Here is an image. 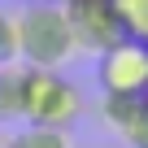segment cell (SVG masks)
Returning a JSON list of instances; mask_svg holds the SVG:
<instances>
[{
    "instance_id": "8992f818",
    "label": "cell",
    "mask_w": 148,
    "mask_h": 148,
    "mask_svg": "<svg viewBox=\"0 0 148 148\" xmlns=\"http://www.w3.org/2000/svg\"><path fill=\"white\" fill-rule=\"evenodd\" d=\"M9 148H70V135L65 131H52V126H22Z\"/></svg>"
},
{
    "instance_id": "ba28073f",
    "label": "cell",
    "mask_w": 148,
    "mask_h": 148,
    "mask_svg": "<svg viewBox=\"0 0 148 148\" xmlns=\"http://www.w3.org/2000/svg\"><path fill=\"white\" fill-rule=\"evenodd\" d=\"M22 118V70H0V122Z\"/></svg>"
},
{
    "instance_id": "7a4b0ae2",
    "label": "cell",
    "mask_w": 148,
    "mask_h": 148,
    "mask_svg": "<svg viewBox=\"0 0 148 148\" xmlns=\"http://www.w3.org/2000/svg\"><path fill=\"white\" fill-rule=\"evenodd\" d=\"M83 113V92L57 70H22V118L26 126L70 131Z\"/></svg>"
},
{
    "instance_id": "5b68a950",
    "label": "cell",
    "mask_w": 148,
    "mask_h": 148,
    "mask_svg": "<svg viewBox=\"0 0 148 148\" xmlns=\"http://www.w3.org/2000/svg\"><path fill=\"white\" fill-rule=\"evenodd\" d=\"M105 122L139 148L148 139V100L144 96H105Z\"/></svg>"
},
{
    "instance_id": "9c48e42d",
    "label": "cell",
    "mask_w": 148,
    "mask_h": 148,
    "mask_svg": "<svg viewBox=\"0 0 148 148\" xmlns=\"http://www.w3.org/2000/svg\"><path fill=\"white\" fill-rule=\"evenodd\" d=\"M18 61V13L0 9V70Z\"/></svg>"
},
{
    "instance_id": "52a82bcc",
    "label": "cell",
    "mask_w": 148,
    "mask_h": 148,
    "mask_svg": "<svg viewBox=\"0 0 148 148\" xmlns=\"http://www.w3.org/2000/svg\"><path fill=\"white\" fill-rule=\"evenodd\" d=\"M113 9H118L126 35L139 39V44H148V0H113Z\"/></svg>"
},
{
    "instance_id": "7c38bea8",
    "label": "cell",
    "mask_w": 148,
    "mask_h": 148,
    "mask_svg": "<svg viewBox=\"0 0 148 148\" xmlns=\"http://www.w3.org/2000/svg\"><path fill=\"white\" fill-rule=\"evenodd\" d=\"M139 148H148V139H144V144H139Z\"/></svg>"
},
{
    "instance_id": "277c9868",
    "label": "cell",
    "mask_w": 148,
    "mask_h": 148,
    "mask_svg": "<svg viewBox=\"0 0 148 148\" xmlns=\"http://www.w3.org/2000/svg\"><path fill=\"white\" fill-rule=\"evenodd\" d=\"M70 31H74V48L79 52H109L113 44L126 39V26L113 9V0H70L65 5Z\"/></svg>"
},
{
    "instance_id": "3957f363",
    "label": "cell",
    "mask_w": 148,
    "mask_h": 148,
    "mask_svg": "<svg viewBox=\"0 0 148 148\" xmlns=\"http://www.w3.org/2000/svg\"><path fill=\"white\" fill-rule=\"evenodd\" d=\"M96 79L105 96H144L148 92V44L122 39L96 57Z\"/></svg>"
},
{
    "instance_id": "6da1fadb",
    "label": "cell",
    "mask_w": 148,
    "mask_h": 148,
    "mask_svg": "<svg viewBox=\"0 0 148 148\" xmlns=\"http://www.w3.org/2000/svg\"><path fill=\"white\" fill-rule=\"evenodd\" d=\"M74 52V31L65 18V5L57 0H31L18 9V57L26 70H61Z\"/></svg>"
},
{
    "instance_id": "8fae6325",
    "label": "cell",
    "mask_w": 148,
    "mask_h": 148,
    "mask_svg": "<svg viewBox=\"0 0 148 148\" xmlns=\"http://www.w3.org/2000/svg\"><path fill=\"white\" fill-rule=\"evenodd\" d=\"M57 5H70V0H57Z\"/></svg>"
},
{
    "instance_id": "30bf717a",
    "label": "cell",
    "mask_w": 148,
    "mask_h": 148,
    "mask_svg": "<svg viewBox=\"0 0 148 148\" xmlns=\"http://www.w3.org/2000/svg\"><path fill=\"white\" fill-rule=\"evenodd\" d=\"M0 148H9V139H5V135H0Z\"/></svg>"
},
{
    "instance_id": "4fadbf2b",
    "label": "cell",
    "mask_w": 148,
    "mask_h": 148,
    "mask_svg": "<svg viewBox=\"0 0 148 148\" xmlns=\"http://www.w3.org/2000/svg\"><path fill=\"white\" fill-rule=\"evenodd\" d=\"M144 100H148V92H144Z\"/></svg>"
}]
</instances>
